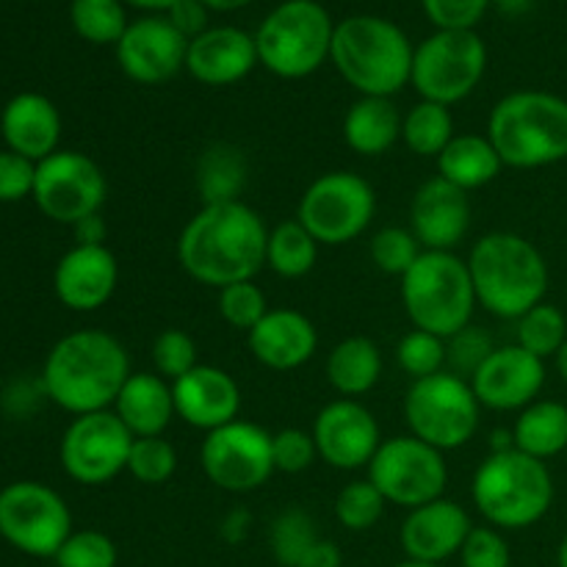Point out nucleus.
I'll return each mask as SVG.
<instances>
[{"mask_svg":"<svg viewBox=\"0 0 567 567\" xmlns=\"http://www.w3.org/2000/svg\"><path fill=\"white\" fill-rule=\"evenodd\" d=\"M269 227L264 216L236 203L203 205L177 238V260L192 280L210 288L255 280L266 266Z\"/></svg>","mask_w":567,"mask_h":567,"instance_id":"1","label":"nucleus"},{"mask_svg":"<svg viewBox=\"0 0 567 567\" xmlns=\"http://www.w3.org/2000/svg\"><path fill=\"white\" fill-rule=\"evenodd\" d=\"M131 358L105 330H75L59 338L42 365L44 396L72 415L114 408L131 377Z\"/></svg>","mask_w":567,"mask_h":567,"instance_id":"2","label":"nucleus"},{"mask_svg":"<svg viewBox=\"0 0 567 567\" xmlns=\"http://www.w3.org/2000/svg\"><path fill=\"white\" fill-rule=\"evenodd\" d=\"M476 302L496 319L518 321L526 310L546 302L548 264L540 249L518 233L493 230L465 258Z\"/></svg>","mask_w":567,"mask_h":567,"instance_id":"3","label":"nucleus"},{"mask_svg":"<svg viewBox=\"0 0 567 567\" xmlns=\"http://www.w3.org/2000/svg\"><path fill=\"white\" fill-rule=\"evenodd\" d=\"M413 42L396 22L354 14L336 22L330 61L360 97H393L410 83Z\"/></svg>","mask_w":567,"mask_h":567,"instance_id":"4","label":"nucleus"},{"mask_svg":"<svg viewBox=\"0 0 567 567\" xmlns=\"http://www.w3.org/2000/svg\"><path fill=\"white\" fill-rule=\"evenodd\" d=\"M471 498L487 526L518 532L546 518L554 504L551 471L518 449L491 452L471 480Z\"/></svg>","mask_w":567,"mask_h":567,"instance_id":"5","label":"nucleus"},{"mask_svg":"<svg viewBox=\"0 0 567 567\" xmlns=\"http://www.w3.org/2000/svg\"><path fill=\"white\" fill-rule=\"evenodd\" d=\"M487 138L504 166L537 169L567 158V100L551 92H513L487 120Z\"/></svg>","mask_w":567,"mask_h":567,"instance_id":"6","label":"nucleus"},{"mask_svg":"<svg viewBox=\"0 0 567 567\" xmlns=\"http://www.w3.org/2000/svg\"><path fill=\"white\" fill-rule=\"evenodd\" d=\"M402 305L415 330L452 338L471 324L476 310L474 280L457 252L424 249L402 277Z\"/></svg>","mask_w":567,"mask_h":567,"instance_id":"7","label":"nucleus"},{"mask_svg":"<svg viewBox=\"0 0 567 567\" xmlns=\"http://www.w3.org/2000/svg\"><path fill=\"white\" fill-rule=\"evenodd\" d=\"M332 33L336 22L319 0H282L255 31L258 61L271 75L299 81L330 61Z\"/></svg>","mask_w":567,"mask_h":567,"instance_id":"8","label":"nucleus"},{"mask_svg":"<svg viewBox=\"0 0 567 567\" xmlns=\"http://www.w3.org/2000/svg\"><path fill=\"white\" fill-rule=\"evenodd\" d=\"M482 404L468 380L441 371V374L413 380L404 396V421L410 435L430 443L437 452H454L474 441L480 430Z\"/></svg>","mask_w":567,"mask_h":567,"instance_id":"9","label":"nucleus"},{"mask_svg":"<svg viewBox=\"0 0 567 567\" xmlns=\"http://www.w3.org/2000/svg\"><path fill=\"white\" fill-rule=\"evenodd\" d=\"M487 70V44L476 31H435L415 48L410 86L421 100L452 109L476 92Z\"/></svg>","mask_w":567,"mask_h":567,"instance_id":"10","label":"nucleus"},{"mask_svg":"<svg viewBox=\"0 0 567 567\" xmlns=\"http://www.w3.org/2000/svg\"><path fill=\"white\" fill-rule=\"evenodd\" d=\"M377 194L365 177L354 172H324L305 188L293 219L324 247H343L371 227Z\"/></svg>","mask_w":567,"mask_h":567,"instance_id":"11","label":"nucleus"},{"mask_svg":"<svg viewBox=\"0 0 567 567\" xmlns=\"http://www.w3.org/2000/svg\"><path fill=\"white\" fill-rule=\"evenodd\" d=\"M369 480L388 504L410 509L446 496V454L415 435L388 437L369 463Z\"/></svg>","mask_w":567,"mask_h":567,"instance_id":"12","label":"nucleus"},{"mask_svg":"<svg viewBox=\"0 0 567 567\" xmlns=\"http://www.w3.org/2000/svg\"><path fill=\"white\" fill-rule=\"evenodd\" d=\"M70 535V507L53 487L22 480L0 491V537L17 551L53 559Z\"/></svg>","mask_w":567,"mask_h":567,"instance_id":"13","label":"nucleus"},{"mask_svg":"<svg viewBox=\"0 0 567 567\" xmlns=\"http://www.w3.org/2000/svg\"><path fill=\"white\" fill-rule=\"evenodd\" d=\"M109 181L94 158L78 150H55L37 164L33 203L59 225H78L103 210Z\"/></svg>","mask_w":567,"mask_h":567,"instance_id":"14","label":"nucleus"},{"mask_svg":"<svg viewBox=\"0 0 567 567\" xmlns=\"http://www.w3.org/2000/svg\"><path fill=\"white\" fill-rule=\"evenodd\" d=\"M199 465L210 485L225 493H252L271 480L275 454H271V432L252 421H233L208 432L199 446Z\"/></svg>","mask_w":567,"mask_h":567,"instance_id":"15","label":"nucleus"},{"mask_svg":"<svg viewBox=\"0 0 567 567\" xmlns=\"http://www.w3.org/2000/svg\"><path fill=\"white\" fill-rule=\"evenodd\" d=\"M133 435L114 410L75 415L61 435L59 460L64 474L78 485H109L127 471Z\"/></svg>","mask_w":567,"mask_h":567,"instance_id":"16","label":"nucleus"},{"mask_svg":"<svg viewBox=\"0 0 567 567\" xmlns=\"http://www.w3.org/2000/svg\"><path fill=\"white\" fill-rule=\"evenodd\" d=\"M188 39L166 14L138 17L116 42V64L131 81L158 86L186 70Z\"/></svg>","mask_w":567,"mask_h":567,"instance_id":"17","label":"nucleus"},{"mask_svg":"<svg viewBox=\"0 0 567 567\" xmlns=\"http://www.w3.org/2000/svg\"><path fill=\"white\" fill-rule=\"evenodd\" d=\"M310 435L319 449V460L336 471L369 468L382 443L374 413L358 399H336L324 404L316 415Z\"/></svg>","mask_w":567,"mask_h":567,"instance_id":"18","label":"nucleus"},{"mask_svg":"<svg viewBox=\"0 0 567 567\" xmlns=\"http://www.w3.org/2000/svg\"><path fill=\"white\" fill-rule=\"evenodd\" d=\"M468 382L485 410H496V413L518 410L520 413L532 402H537L546 385V360L535 358L518 343H507V347L493 349Z\"/></svg>","mask_w":567,"mask_h":567,"instance_id":"19","label":"nucleus"},{"mask_svg":"<svg viewBox=\"0 0 567 567\" xmlns=\"http://www.w3.org/2000/svg\"><path fill=\"white\" fill-rule=\"evenodd\" d=\"M120 286V264L105 247H75L61 255L53 271V291L64 308L75 313H94L111 302Z\"/></svg>","mask_w":567,"mask_h":567,"instance_id":"20","label":"nucleus"},{"mask_svg":"<svg viewBox=\"0 0 567 567\" xmlns=\"http://www.w3.org/2000/svg\"><path fill=\"white\" fill-rule=\"evenodd\" d=\"M474 529L471 515L452 498H435L424 507L410 509L399 529L404 557L413 563L443 565L446 559L457 557L465 537Z\"/></svg>","mask_w":567,"mask_h":567,"instance_id":"21","label":"nucleus"},{"mask_svg":"<svg viewBox=\"0 0 567 567\" xmlns=\"http://www.w3.org/2000/svg\"><path fill=\"white\" fill-rule=\"evenodd\" d=\"M175 413L183 424L199 432H214L238 421L241 413V388L225 369L199 363L181 380L172 382Z\"/></svg>","mask_w":567,"mask_h":567,"instance_id":"22","label":"nucleus"},{"mask_svg":"<svg viewBox=\"0 0 567 567\" xmlns=\"http://www.w3.org/2000/svg\"><path fill=\"white\" fill-rule=\"evenodd\" d=\"M471 227L468 192L452 186L443 177H432L413 194L410 205V230L424 249L454 252Z\"/></svg>","mask_w":567,"mask_h":567,"instance_id":"23","label":"nucleus"},{"mask_svg":"<svg viewBox=\"0 0 567 567\" xmlns=\"http://www.w3.org/2000/svg\"><path fill=\"white\" fill-rule=\"evenodd\" d=\"M255 33L233 25H216L188 42L186 72L205 86H233L258 66Z\"/></svg>","mask_w":567,"mask_h":567,"instance_id":"24","label":"nucleus"},{"mask_svg":"<svg viewBox=\"0 0 567 567\" xmlns=\"http://www.w3.org/2000/svg\"><path fill=\"white\" fill-rule=\"evenodd\" d=\"M247 347L260 365L271 371L302 369L319 349V330L293 308H269L247 332Z\"/></svg>","mask_w":567,"mask_h":567,"instance_id":"25","label":"nucleus"},{"mask_svg":"<svg viewBox=\"0 0 567 567\" xmlns=\"http://www.w3.org/2000/svg\"><path fill=\"white\" fill-rule=\"evenodd\" d=\"M0 136L6 150L31 158L33 164L61 150V114L50 97L20 92L0 111Z\"/></svg>","mask_w":567,"mask_h":567,"instance_id":"26","label":"nucleus"},{"mask_svg":"<svg viewBox=\"0 0 567 567\" xmlns=\"http://www.w3.org/2000/svg\"><path fill=\"white\" fill-rule=\"evenodd\" d=\"M111 410L133 437L164 435L166 426L177 415L172 382L153 374V371H133Z\"/></svg>","mask_w":567,"mask_h":567,"instance_id":"27","label":"nucleus"},{"mask_svg":"<svg viewBox=\"0 0 567 567\" xmlns=\"http://www.w3.org/2000/svg\"><path fill=\"white\" fill-rule=\"evenodd\" d=\"M343 142L363 158H380L402 142V114L391 97H360L343 114Z\"/></svg>","mask_w":567,"mask_h":567,"instance_id":"28","label":"nucleus"},{"mask_svg":"<svg viewBox=\"0 0 567 567\" xmlns=\"http://www.w3.org/2000/svg\"><path fill=\"white\" fill-rule=\"evenodd\" d=\"M437 177L463 192H476L502 175L504 164L487 133H457L435 158Z\"/></svg>","mask_w":567,"mask_h":567,"instance_id":"29","label":"nucleus"},{"mask_svg":"<svg viewBox=\"0 0 567 567\" xmlns=\"http://www.w3.org/2000/svg\"><path fill=\"white\" fill-rule=\"evenodd\" d=\"M327 382L341 399H360L382 380V352L371 338L349 336L327 358Z\"/></svg>","mask_w":567,"mask_h":567,"instance_id":"30","label":"nucleus"},{"mask_svg":"<svg viewBox=\"0 0 567 567\" xmlns=\"http://www.w3.org/2000/svg\"><path fill=\"white\" fill-rule=\"evenodd\" d=\"M513 446L535 460H551L567 449V408L548 399H537L515 419Z\"/></svg>","mask_w":567,"mask_h":567,"instance_id":"31","label":"nucleus"},{"mask_svg":"<svg viewBox=\"0 0 567 567\" xmlns=\"http://www.w3.org/2000/svg\"><path fill=\"white\" fill-rule=\"evenodd\" d=\"M247 158L233 144H214L197 161V192L203 205L236 203L247 188Z\"/></svg>","mask_w":567,"mask_h":567,"instance_id":"32","label":"nucleus"},{"mask_svg":"<svg viewBox=\"0 0 567 567\" xmlns=\"http://www.w3.org/2000/svg\"><path fill=\"white\" fill-rule=\"evenodd\" d=\"M319 247L321 244L297 219L280 221L269 230L266 266L282 280H299L313 271L316 260H319Z\"/></svg>","mask_w":567,"mask_h":567,"instance_id":"33","label":"nucleus"},{"mask_svg":"<svg viewBox=\"0 0 567 567\" xmlns=\"http://www.w3.org/2000/svg\"><path fill=\"white\" fill-rule=\"evenodd\" d=\"M454 136H457V131H454V116L449 105L419 100L402 116L404 147L421 158H437Z\"/></svg>","mask_w":567,"mask_h":567,"instance_id":"34","label":"nucleus"},{"mask_svg":"<svg viewBox=\"0 0 567 567\" xmlns=\"http://www.w3.org/2000/svg\"><path fill=\"white\" fill-rule=\"evenodd\" d=\"M70 22L78 37L86 42L114 44V48L131 25L122 0H72Z\"/></svg>","mask_w":567,"mask_h":567,"instance_id":"35","label":"nucleus"},{"mask_svg":"<svg viewBox=\"0 0 567 567\" xmlns=\"http://www.w3.org/2000/svg\"><path fill=\"white\" fill-rule=\"evenodd\" d=\"M515 324V343L540 360L554 358L567 341V319L551 302L535 305Z\"/></svg>","mask_w":567,"mask_h":567,"instance_id":"36","label":"nucleus"},{"mask_svg":"<svg viewBox=\"0 0 567 567\" xmlns=\"http://www.w3.org/2000/svg\"><path fill=\"white\" fill-rule=\"evenodd\" d=\"M321 540L319 526H316L313 515L305 513L302 507H288L271 520L269 543L271 554H275L280 567H297L302 563L305 554Z\"/></svg>","mask_w":567,"mask_h":567,"instance_id":"37","label":"nucleus"},{"mask_svg":"<svg viewBox=\"0 0 567 567\" xmlns=\"http://www.w3.org/2000/svg\"><path fill=\"white\" fill-rule=\"evenodd\" d=\"M385 496L371 485V480H354L343 485L336 496V518L349 532H369L385 515Z\"/></svg>","mask_w":567,"mask_h":567,"instance_id":"38","label":"nucleus"},{"mask_svg":"<svg viewBox=\"0 0 567 567\" xmlns=\"http://www.w3.org/2000/svg\"><path fill=\"white\" fill-rule=\"evenodd\" d=\"M369 252L382 275H391L402 280L413 269L415 260L421 258L424 247H421L419 238H415V233L410 227H382L371 238Z\"/></svg>","mask_w":567,"mask_h":567,"instance_id":"39","label":"nucleus"},{"mask_svg":"<svg viewBox=\"0 0 567 567\" xmlns=\"http://www.w3.org/2000/svg\"><path fill=\"white\" fill-rule=\"evenodd\" d=\"M396 363L410 380H424V377L441 374V371H446V338L413 327L399 341Z\"/></svg>","mask_w":567,"mask_h":567,"instance_id":"40","label":"nucleus"},{"mask_svg":"<svg viewBox=\"0 0 567 567\" xmlns=\"http://www.w3.org/2000/svg\"><path fill=\"white\" fill-rule=\"evenodd\" d=\"M177 471V452L164 435L133 437L127 474L142 485H166Z\"/></svg>","mask_w":567,"mask_h":567,"instance_id":"41","label":"nucleus"},{"mask_svg":"<svg viewBox=\"0 0 567 567\" xmlns=\"http://www.w3.org/2000/svg\"><path fill=\"white\" fill-rule=\"evenodd\" d=\"M216 310H219L221 321L230 324L233 330L249 332L266 313H269V299H266L264 288L255 280L233 282V286L219 288Z\"/></svg>","mask_w":567,"mask_h":567,"instance_id":"42","label":"nucleus"},{"mask_svg":"<svg viewBox=\"0 0 567 567\" xmlns=\"http://www.w3.org/2000/svg\"><path fill=\"white\" fill-rule=\"evenodd\" d=\"M55 567H116V543L100 529H72L64 546L53 557Z\"/></svg>","mask_w":567,"mask_h":567,"instance_id":"43","label":"nucleus"},{"mask_svg":"<svg viewBox=\"0 0 567 567\" xmlns=\"http://www.w3.org/2000/svg\"><path fill=\"white\" fill-rule=\"evenodd\" d=\"M150 354H153L155 374L164 377V380L169 382L181 380L183 374H188V371L199 365L197 341H194L186 330H177V327L161 330L158 336H155Z\"/></svg>","mask_w":567,"mask_h":567,"instance_id":"44","label":"nucleus"},{"mask_svg":"<svg viewBox=\"0 0 567 567\" xmlns=\"http://www.w3.org/2000/svg\"><path fill=\"white\" fill-rule=\"evenodd\" d=\"M493 349H496V343L482 327H463L452 338H446V371L463 377V380H471Z\"/></svg>","mask_w":567,"mask_h":567,"instance_id":"45","label":"nucleus"},{"mask_svg":"<svg viewBox=\"0 0 567 567\" xmlns=\"http://www.w3.org/2000/svg\"><path fill=\"white\" fill-rule=\"evenodd\" d=\"M460 565L463 567H509L513 551L507 537L496 526H474L460 548Z\"/></svg>","mask_w":567,"mask_h":567,"instance_id":"46","label":"nucleus"},{"mask_svg":"<svg viewBox=\"0 0 567 567\" xmlns=\"http://www.w3.org/2000/svg\"><path fill=\"white\" fill-rule=\"evenodd\" d=\"M271 454H275V471L280 474H305L319 460V449L310 432L299 426H288L271 435Z\"/></svg>","mask_w":567,"mask_h":567,"instance_id":"47","label":"nucleus"},{"mask_svg":"<svg viewBox=\"0 0 567 567\" xmlns=\"http://www.w3.org/2000/svg\"><path fill=\"white\" fill-rule=\"evenodd\" d=\"M437 31H474L491 0H421Z\"/></svg>","mask_w":567,"mask_h":567,"instance_id":"48","label":"nucleus"},{"mask_svg":"<svg viewBox=\"0 0 567 567\" xmlns=\"http://www.w3.org/2000/svg\"><path fill=\"white\" fill-rule=\"evenodd\" d=\"M37 164L20 153L3 150L0 153V203H22L33 197Z\"/></svg>","mask_w":567,"mask_h":567,"instance_id":"49","label":"nucleus"},{"mask_svg":"<svg viewBox=\"0 0 567 567\" xmlns=\"http://www.w3.org/2000/svg\"><path fill=\"white\" fill-rule=\"evenodd\" d=\"M172 25L183 33V37L192 42L194 37H199L203 31H208V9H205L199 0H177L169 11H166Z\"/></svg>","mask_w":567,"mask_h":567,"instance_id":"50","label":"nucleus"},{"mask_svg":"<svg viewBox=\"0 0 567 567\" xmlns=\"http://www.w3.org/2000/svg\"><path fill=\"white\" fill-rule=\"evenodd\" d=\"M252 535V513L247 507H236L219 520V537L227 546H241Z\"/></svg>","mask_w":567,"mask_h":567,"instance_id":"51","label":"nucleus"},{"mask_svg":"<svg viewBox=\"0 0 567 567\" xmlns=\"http://www.w3.org/2000/svg\"><path fill=\"white\" fill-rule=\"evenodd\" d=\"M72 233H75V244H81V247H105V241H109V225L100 214L86 216L78 225H72Z\"/></svg>","mask_w":567,"mask_h":567,"instance_id":"52","label":"nucleus"},{"mask_svg":"<svg viewBox=\"0 0 567 567\" xmlns=\"http://www.w3.org/2000/svg\"><path fill=\"white\" fill-rule=\"evenodd\" d=\"M297 567H343L341 548H338L332 540H324V537H321V540L305 554L302 563Z\"/></svg>","mask_w":567,"mask_h":567,"instance_id":"53","label":"nucleus"},{"mask_svg":"<svg viewBox=\"0 0 567 567\" xmlns=\"http://www.w3.org/2000/svg\"><path fill=\"white\" fill-rule=\"evenodd\" d=\"M491 3L496 6V9L502 11V14L520 17V14H526V11H529L532 6H535V0H491Z\"/></svg>","mask_w":567,"mask_h":567,"instance_id":"54","label":"nucleus"},{"mask_svg":"<svg viewBox=\"0 0 567 567\" xmlns=\"http://www.w3.org/2000/svg\"><path fill=\"white\" fill-rule=\"evenodd\" d=\"M125 6H133V9L153 11V14H166L177 0H122Z\"/></svg>","mask_w":567,"mask_h":567,"instance_id":"55","label":"nucleus"},{"mask_svg":"<svg viewBox=\"0 0 567 567\" xmlns=\"http://www.w3.org/2000/svg\"><path fill=\"white\" fill-rule=\"evenodd\" d=\"M199 3H203L208 11H236V9H244V6H249L252 0H199Z\"/></svg>","mask_w":567,"mask_h":567,"instance_id":"56","label":"nucleus"},{"mask_svg":"<svg viewBox=\"0 0 567 567\" xmlns=\"http://www.w3.org/2000/svg\"><path fill=\"white\" fill-rule=\"evenodd\" d=\"M554 360H557V371H559V377H563V380L567 382V341L563 343V349H559V352L554 354Z\"/></svg>","mask_w":567,"mask_h":567,"instance_id":"57","label":"nucleus"},{"mask_svg":"<svg viewBox=\"0 0 567 567\" xmlns=\"http://www.w3.org/2000/svg\"><path fill=\"white\" fill-rule=\"evenodd\" d=\"M557 565H559V567H567V535L563 537V543H559V551H557Z\"/></svg>","mask_w":567,"mask_h":567,"instance_id":"58","label":"nucleus"},{"mask_svg":"<svg viewBox=\"0 0 567 567\" xmlns=\"http://www.w3.org/2000/svg\"><path fill=\"white\" fill-rule=\"evenodd\" d=\"M393 567H443V565H430V563H413V559H404V563L393 565Z\"/></svg>","mask_w":567,"mask_h":567,"instance_id":"59","label":"nucleus"}]
</instances>
